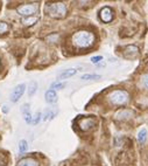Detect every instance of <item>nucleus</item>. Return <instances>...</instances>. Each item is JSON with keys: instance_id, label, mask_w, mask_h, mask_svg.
Returning <instances> with one entry per match:
<instances>
[{"instance_id": "f257e3e1", "label": "nucleus", "mask_w": 148, "mask_h": 166, "mask_svg": "<svg viewBox=\"0 0 148 166\" xmlns=\"http://www.w3.org/2000/svg\"><path fill=\"white\" fill-rule=\"evenodd\" d=\"M95 41V35L91 32L87 31H79L74 34L72 36V42L76 47L78 48H86L90 47Z\"/></svg>"}, {"instance_id": "f03ea898", "label": "nucleus", "mask_w": 148, "mask_h": 166, "mask_svg": "<svg viewBox=\"0 0 148 166\" xmlns=\"http://www.w3.org/2000/svg\"><path fill=\"white\" fill-rule=\"evenodd\" d=\"M128 94L124 90H114L110 94L108 98H110V102L115 104V105H123L125 103L128 102Z\"/></svg>"}, {"instance_id": "7ed1b4c3", "label": "nucleus", "mask_w": 148, "mask_h": 166, "mask_svg": "<svg viewBox=\"0 0 148 166\" xmlns=\"http://www.w3.org/2000/svg\"><path fill=\"white\" fill-rule=\"evenodd\" d=\"M48 12L54 18H63L67 14V7L62 3H55L48 7Z\"/></svg>"}, {"instance_id": "20e7f679", "label": "nucleus", "mask_w": 148, "mask_h": 166, "mask_svg": "<svg viewBox=\"0 0 148 166\" xmlns=\"http://www.w3.org/2000/svg\"><path fill=\"white\" fill-rule=\"evenodd\" d=\"M25 90H26V84L25 83H21V84H18L15 88H14V90L12 91V95H11V101L12 102H18L20 98H21V96L23 95V93H25Z\"/></svg>"}, {"instance_id": "39448f33", "label": "nucleus", "mask_w": 148, "mask_h": 166, "mask_svg": "<svg viewBox=\"0 0 148 166\" xmlns=\"http://www.w3.org/2000/svg\"><path fill=\"white\" fill-rule=\"evenodd\" d=\"M36 12V6L32 5V4H28V5H21L20 7H18V13L21 15H26L29 16Z\"/></svg>"}, {"instance_id": "423d86ee", "label": "nucleus", "mask_w": 148, "mask_h": 166, "mask_svg": "<svg viewBox=\"0 0 148 166\" xmlns=\"http://www.w3.org/2000/svg\"><path fill=\"white\" fill-rule=\"evenodd\" d=\"M95 125V119L93 118H83L80 122H79V128L84 131L89 130L90 128H92Z\"/></svg>"}, {"instance_id": "0eeeda50", "label": "nucleus", "mask_w": 148, "mask_h": 166, "mask_svg": "<svg viewBox=\"0 0 148 166\" xmlns=\"http://www.w3.org/2000/svg\"><path fill=\"white\" fill-rule=\"evenodd\" d=\"M22 114H23V118L26 121V123H32V119H33V116L31 114V109H29V104H23L22 105Z\"/></svg>"}, {"instance_id": "6e6552de", "label": "nucleus", "mask_w": 148, "mask_h": 166, "mask_svg": "<svg viewBox=\"0 0 148 166\" xmlns=\"http://www.w3.org/2000/svg\"><path fill=\"white\" fill-rule=\"evenodd\" d=\"M112 11L108 8V7H104L102 11H100V19L104 21V22H108L112 20Z\"/></svg>"}, {"instance_id": "1a4fd4ad", "label": "nucleus", "mask_w": 148, "mask_h": 166, "mask_svg": "<svg viewBox=\"0 0 148 166\" xmlns=\"http://www.w3.org/2000/svg\"><path fill=\"white\" fill-rule=\"evenodd\" d=\"M56 114H57V109L53 110V108H48L43 111V117L42 118H43V121H49V119H53L56 116Z\"/></svg>"}, {"instance_id": "9d476101", "label": "nucleus", "mask_w": 148, "mask_h": 166, "mask_svg": "<svg viewBox=\"0 0 148 166\" xmlns=\"http://www.w3.org/2000/svg\"><path fill=\"white\" fill-rule=\"evenodd\" d=\"M76 73H77V70H76V69H74V68L65 69V70H63V71H61L60 74H58V78H61V80H65V78H69V77L74 76Z\"/></svg>"}, {"instance_id": "9b49d317", "label": "nucleus", "mask_w": 148, "mask_h": 166, "mask_svg": "<svg viewBox=\"0 0 148 166\" xmlns=\"http://www.w3.org/2000/svg\"><path fill=\"white\" fill-rule=\"evenodd\" d=\"M44 97H46V101L48 103H55V102H57V94H56V91H54L51 89L46 93Z\"/></svg>"}, {"instance_id": "f8f14e48", "label": "nucleus", "mask_w": 148, "mask_h": 166, "mask_svg": "<svg viewBox=\"0 0 148 166\" xmlns=\"http://www.w3.org/2000/svg\"><path fill=\"white\" fill-rule=\"evenodd\" d=\"M18 166H39V164L33 158H25L19 163Z\"/></svg>"}, {"instance_id": "ddd939ff", "label": "nucleus", "mask_w": 148, "mask_h": 166, "mask_svg": "<svg viewBox=\"0 0 148 166\" xmlns=\"http://www.w3.org/2000/svg\"><path fill=\"white\" fill-rule=\"evenodd\" d=\"M147 133H148V131H147L146 128H142V129L138 132V139H139V142L145 143V142L147 141Z\"/></svg>"}, {"instance_id": "4468645a", "label": "nucleus", "mask_w": 148, "mask_h": 166, "mask_svg": "<svg viewBox=\"0 0 148 166\" xmlns=\"http://www.w3.org/2000/svg\"><path fill=\"white\" fill-rule=\"evenodd\" d=\"M38 90V83L35 81H32L29 83V88H28V95L29 96H33Z\"/></svg>"}, {"instance_id": "2eb2a0df", "label": "nucleus", "mask_w": 148, "mask_h": 166, "mask_svg": "<svg viewBox=\"0 0 148 166\" xmlns=\"http://www.w3.org/2000/svg\"><path fill=\"white\" fill-rule=\"evenodd\" d=\"M65 87V82H54V83H51V86H50V88H51V90H61V89H63Z\"/></svg>"}, {"instance_id": "dca6fc26", "label": "nucleus", "mask_w": 148, "mask_h": 166, "mask_svg": "<svg viewBox=\"0 0 148 166\" xmlns=\"http://www.w3.org/2000/svg\"><path fill=\"white\" fill-rule=\"evenodd\" d=\"M80 78L83 81H87V80H97L100 78V75H96V74H84L80 76Z\"/></svg>"}, {"instance_id": "f3484780", "label": "nucleus", "mask_w": 148, "mask_h": 166, "mask_svg": "<svg viewBox=\"0 0 148 166\" xmlns=\"http://www.w3.org/2000/svg\"><path fill=\"white\" fill-rule=\"evenodd\" d=\"M27 150H28V144H27V142H26L25 139L20 141V143H19V151H20V153H25Z\"/></svg>"}, {"instance_id": "a211bd4d", "label": "nucleus", "mask_w": 148, "mask_h": 166, "mask_svg": "<svg viewBox=\"0 0 148 166\" xmlns=\"http://www.w3.org/2000/svg\"><path fill=\"white\" fill-rule=\"evenodd\" d=\"M36 21H38V18H26V19L22 20L23 25H26V26H32V25H34Z\"/></svg>"}, {"instance_id": "6ab92c4d", "label": "nucleus", "mask_w": 148, "mask_h": 166, "mask_svg": "<svg viewBox=\"0 0 148 166\" xmlns=\"http://www.w3.org/2000/svg\"><path fill=\"white\" fill-rule=\"evenodd\" d=\"M141 84H142L145 88L148 89V74L141 76Z\"/></svg>"}, {"instance_id": "aec40b11", "label": "nucleus", "mask_w": 148, "mask_h": 166, "mask_svg": "<svg viewBox=\"0 0 148 166\" xmlns=\"http://www.w3.org/2000/svg\"><path fill=\"white\" fill-rule=\"evenodd\" d=\"M41 116H42V115H41V112H36V114H35V116H34V117H33V119H32V123H33L34 125H36V124L40 122Z\"/></svg>"}, {"instance_id": "412c9836", "label": "nucleus", "mask_w": 148, "mask_h": 166, "mask_svg": "<svg viewBox=\"0 0 148 166\" xmlns=\"http://www.w3.org/2000/svg\"><path fill=\"white\" fill-rule=\"evenodd\" d=\"M7 29H8L7 23H5V22H0V34L7 32Z\"/></svg>"}, {"instance_id": "4be33fe9", "label": "nucleus", "mask_w": 148, "mask_h": 166, "mask_svg": "<svg viewBox=\"0 0 148 166\" xmlns=\"http://www.w3.org/2000/svg\"><path fill=\"white\" fill-rule=\"evenodd\" d=\"M102 61H103V56H102V55H97V56L91 58V62L92 63H99Z\"/></svg>"}, {"instance_id": "5701e85b", "label": "nucleus", "mask_w": 148, "mask_h": 166, "mask_svg": "<svg viewBox=\"0 0 148 166\" xmlns=\"http://www.w3.org/2000/svg\"><path fill=\"white\" fill-rule=\"evenodd\" d=\"M3 111H4V112H7V111H8L7 105H4V106H3Z\"/></svg>"}]
</instances>
